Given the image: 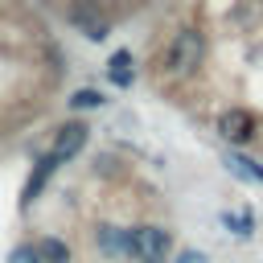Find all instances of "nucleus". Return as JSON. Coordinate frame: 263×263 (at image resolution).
Wrapping results in <instances>:
<instances>
[{
  "label": "nucleus",
  "mask_w": 263,
  "mask_h": 263,
  "mask_svg": "<svg viewBox=\"0 0 263 263\" xmlns=\"http://www.w3.org/2000/svg\"><path fill=\"white\" fill-rule=\"evenodd\" d=\"M127 234H132V255L140 263H164V255H168V230H160V226H136Z\"/></svg>",
  "instance_id": "2"
},
{
  "label": "nucleus",
  "mask_w": 263,
  "mask_h": 263,
  "mask_svg": "<svg viewBox=\"0 0 263 263\" xmlns=\"http://www.w3.org/2000/svg\"><path fill=\"white\" fill-rule=\"evenodd\" d=\"M58 168V160L53 156H45V160H37V168H33V177H29V185H25V201H33L37 193H41V185L49 181V173Z\"/></svg>",
  "instance_id": "7"
},
{
  "label": "nucleus",
  "mask_w": 263,
  "mask_h": 263,
  "mask_svg": "<svg viewBox=\"0 0 263 263\" xmlns=\"http://www.w3.org/2000/svg\"><path fill=\"white\" fill-rule=\"evenodd\" d=\"M107 66H111V82H115V86H127V82H132V70H127V66H132V53H127V49H119Z\"/></svg>",
  "instance_id": "9"
},
{
  "label": "nucleus",
  "mask_w": 263,
  "mask_h": 263,
  "mask_svg": "<svg viewBox=\"0 0 263 263\" xmlns=\"http://www.w3.org/2000/svg\"><path fill=\"white\" fill-rule=\"evenodd\" d=\"M99 247H103V255H132V234L115 230V226H103L99 230Z\"/></svg>",
  "instance_id": "6"
},
{
  "label": "nucleus",
  "mask_w": 263,
  "mask_h": 263,
  "mask_svg": "<svg viewBox=\"0 0 263 263\" xmlns=\"http://www.w3.org/2000/svg\"><path fill=\"white\" fill-rule=\"evenodd\" d=\"M86 132H90L86 123H66V127L53 136V148H49V156H53L58 164H62V160H70L74 152H82V144H86Z\"/></svg>",
  "instance_id": "3"
},
{
  "label": "nucleus",
  "mask_w": 263,
  "mask_h": 263,
  "mask_svg": "<svg viewBox=\"0 0 263 263\" xmlns=\"http://www.w3.org/2000/svg\"><path fill=\"white\" fill-rule=\"evenodd\" d=\"M37 255H41L45 263H70V251H66L62 238H45V242L37 247Z\"/></svg>",
  "instance_id": "10"
},
{
  "label": "nucleus",
  "mask_w": 263,
  "mask_h": 263,
  "mask_svg": "<svg viewBox=\"0 0 263 263\" xmlns=\"http://www.w3.org/2000/svg\"><path fill=\"white\" fill-rule=\"evenodd\" d=\"M8 263H41V255H37V247H16L8 255Z\"/></svg>",
  "instance_id": "13"
},
{
  "label": "nucleus",
  "mask_w": 263,
  "mask_h": 263,
  "mask_svg": "<svg viewBox=\"0 0 263 263\" xmlns=\"http://www.w3.org/2000/svg\"><path fill=\"white\" fill-rule=\"evenodd\" d=\"M177 263H205V255H201V251H185Z\"/></svg>",
  "instance_id": "14"
},
{
  "label": "nucleus",
  "mask_w": 263,
  "mask_h": 263,
  "mask_svg": "<svg viewBox=\"0 0 263 263\" xmlns=\"http://www.w3.org/2000/svg\"><path fill=\"white\" fill-rule=\"evenodd\" d=\"M201 53H205L201 33H197V29H181V33L173 37L168 53H164V66H168V74H193L197 62H201Z\"/></svg>",
  "instance_id": "1"
},
{
  "label": "nucleus",
  "mask_w": 263,
  "mask_h": 263,
  "mask_svg": "<svg viewBox=\"0 0 263 263\" xmlns=\"http://www.w3.org/2000/svg\"><path fill=\"white\" fill-rule=\"evenodd\" d=\"M226 164H230V173H238V177L263 185V164H255V160H247V156H238V152H226Z\"/></svg>",
  "instance_id": "8"
},
{
  "label": "nucleus",
  "mask_w": 263,
  "mask_h": 263,
  "mask_svg": "<svg viewBox=\"0 0 263 263\" xmlns=\"http://www.w3.org/2000/svg\"><path fill=\"white\" fill-rule=\"evenodd\" d=\"M222 222H226V226H230V230H234L238 238H247V234L255 230V222H251V214H242V210H234V214L226 210V214H222Z\"/></svg>",
  "instance_id": "11"
},
{
  "label": "nucleus",
  "mask_w": 263,
  "mask_h": 263,
  "mask_svg": "<svg viewBox=\"0 0 263 263\" xmlns=\"http://www.w3.org/2000/svg\"><path fill=\"white\" fill-rule=\"evenodd\" d=\"M103 103V95L99 90H74V99H70V107L74 111H90V107H99Z\"/></svg>",
  "instance_id": "12"
},
{
  "label": "nucleus",
  "mask_w": 263,
  "mask_h": 263,
  "mask_svg": "<svg viewBox=\"0 0 263 263\" xmlns=\"http://www.w3.org/2000/svg\"><path fill=\"white\" fill-rule=\"evenodd\" d=\"M70 21H74V25H78V29H82L90 41H103V37H107V21H103V16H99L90 4H78V8L70 12Z\"/></svg>",
  "instance_id": "5"
},
{
  "label": "nucleus",
  "mask_w": 263,
  "mask_h": 263,
  "mask_svg": "<svg viewBox=\"0 0 263 263\" xmlns=\"http://www.w3.org/2000/svg\"><path fill=\"white\" fill-rule=\"evenodd\" d=\"M218 132L230 140V144H247L251 136H255V119H251V111H226L222 119H218Z\"/></svg>",
  "instance_id": "4"
}]
</instances>
